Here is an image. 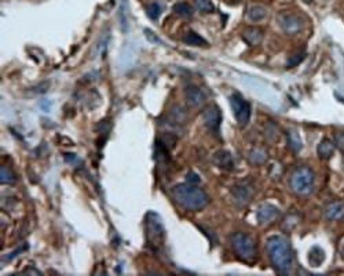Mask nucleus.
Returning <instances> with one entry per match:
<instances>
[{"instance_id": "f257e3e1", "label": "nucleus", "mask_w": 344, "mask_h": 276, "mask_svg": "<svg viewBox=\"0 0 344 276\" xmlns=\"http://www.w3.org/2000/svg\"><path fill=\"white\" fill-rule=\"evenodd\" d=\"M171 195L178 204L192 211L204 209L209 203V196L206 195V191L199 188L197 184H190V182L175 185L172 188Z\"/></svg>"}, {"instance_id": "f03ea898", "label": "nucleus", "mask_w": 344, "mask_h": 276, "mask_svg": "<svg viewBox=\"0 0 344 276\" xmlns=\"http://www.w3.org/2000/svg\"><path fill=\"white\" fill-rule=\"evenodd\" d=\"M266 249L270 257L273 267L279 274L291 272L293 265V254H292L289 243L281 236H270L266 242Z\"/></svg>"}, {"instance_id": "7ed1b4c3", "label": "nucleus", "mask_w": 344, "mask_h": 276, "mask_svg": "<svg viewBox=\"0 0 344 276\" xmlns=\"http://www.w3.org/2000/svg\"><path fill=\"white\" fill-rule=\"evenodd\" d=\"M145 231L147 244L153 249H159L163 246L164 237H166V231L161 224L160 217L156 213H149L145 218Z\"/></svg>"}, {"instance_id": "20e7f679", "label": "nucleus", "mask_w": 344, "mask_h": 276, "mask_svg": "<svg viewBox=\"0 0 344 276\" xmlns=\"http://www.w3.org/2000/svg\"><path fill=\"white\" fill-rule=\"evenodd\" d=\"M232 244L233 249L236 250V253H237V256L244 261H252L256 256L255 240L246 234H242V232L234 234L232 236Z\"/></svg>"}, {"instance_id": "39448f33", "label": "nucleus", "mask_w": 344, "mask_h": 276, "mask_svg": "<svg viewBox=\"0 0 344 276\" xmlns=\"http://www.w3.org/2000/svg\"><path fill=\"white\" fill-rule=\"evenodd\" d=\"M314 185V173L309 167H299L291 178L292 189L298 195H309Z\"/></svg>"}, {"instance_id": "423d86ee", "label": "nucleus", "mask_w": 344, "mask_h": 276, "mask_svg": "<svg viewBox=\"0 0 344 276\" xmlns=\"http://www.w3.org/2000/svg\"><path fill=\"white\" fill-rule=\"evenodd\" d=\"M230 105H232L233 114L236 116L240 126L241 127L246 126L249 121V118H251V105L245 101L242 95L239 93H234L230 97Z\"/></svg>"}, {"instance_id": "0eeeda50", "label": "nucleus", "mask_w": 344, "mask_h": 276, "mask_svg": "<svg viewBox=\"0 0 344 276\" xmlns=\"http://www.w3.org/2000/svg\"><path fill=\"white\" fill-rule=\"evenodd\" d=\"M278 24L288 35H296L303 28V21L296 14L285 13L278 15Z\"/></svg>"}, {"instance_id": "6e6552de", "label": "nucleus", "mask_w": 344, "mask_h": 276, "mask_svg": "<svg viewBox=\"0 0 344 276\" xmlns=\"http://www.w3.org/2000/svg\"><path fill=\"white\" fill-rule=\"evenodd\" d=\"M203 120H204V124L206 127L209 128V131H212L215 135L219 134L220 123H222V114L216 105H211L203 112Z\"/></svg>"}, {"instance_id": "1a4fd4ad", "label": "nucleus", "mask_w": 344, "mask_h": 276, "mask_svg": "<svg viewBox=\"0 0 344 276\" xmlns=\"http://www.w3.org/2000/svg\"><path fill=\"white\" fill-rule=\"evenodd\" d=\"M279 216V209L277 206H274L272 203H263L259 206L258 211H256V218H258L259 224L262 225H269L275 221Z\"/></svg>"}, {"instance_id": "9d476101", "label": "nucleus", "mask_w": 344, "mask_h": 276, "mask_svg": "<svg viewBox=\"0 0 344 276\" xmlns=\"http://www.w3.org/2000/svg\"><path fill=\"white\" fill-rule=\"evenodd\" d=\"M185 97L187 104L192 108H197L200 105H203L206 102V95L201 91V88L194 86V84H189L185 88Z\"/></svg>"}, {"instance_id": "9b49d317", "label": "nucleus", "mask_w": 344, "mask_h": 276, "mask_svg": "<svg viewBox=\"0 0 344 276\" xmlns=\"http://www.w3.org/2000/svg\"><path fill=\"white\" fill-rule=\"evenodd\" d=\"M232 192L234 202L240 204V206H244V204H246V203L251 200L252 188L248 187L246 184H237L236 187H233Z\"/></svg>"}, {"instance_id": "f8f14e48", "label": "nucleus", "mask_w": 344, "mask_h": 276, "mask_svg": "<svg viewBox=\"0 0 344 276\" xmlns=\"http://www.w3.org/2000/svg\"><path fill=\"white\" fill-rule=\"evenodd\" d=\"M242 39H244L249 46H258L263 39V31L260 28L251 27L244 29L242 32Z\"/></svg>"}, {"instance_id": "ddd939ff", "label": "nucleus", "mask_w": 344, "mask_h": 276, "mask_svg": "<svg viewBox=\"0 0 344 276\" xmlns=\"http://www.w3.org/2000/svg\"><path fill=\"white\" fill-rule=\"evenodd\" d=\"M325 217L331 221H338L344 217V204L340 202H333L326 206Z\"/></svg>"}, {"instance_id": "4468645a", "label": "nucleus", "mask_w": 344, "mask_h": 276, "mask_svg": "<svg viewBox=\"0 0 344 276\" xmlns=\"http://www.w3.org/2000/svg\"><path fill=\"white\" fill-rule=\"evenodd\" d=\"M213 163L218 166L219 168L223 170H232L233 168V159L232 155L226 151H219L213 156Z\"/></svg>"}, {"instance_id": "2eb2a0df", "label": "nucleus", "mask_w": 344, "mask_h": 276, "mask_svg": "<svg viewBox=\"0 0 344 276\" xmlns=\"http://www.w3.org/2000/svg\"><path fill=\"white\" fill-rule=\"evenodd\" d=\"M170 120L173 124H185L187 120V112L180 105H173L170 109Z\"/></svg>"}, {"instance_id": "dca6fc26", "label": "nucleus", "mask_w": 344, "mask_h": 276, "mask_svg": "<svg viewBox=\"0 0 344 276\" xmlns=\"http://www.w3.org/2000/svg\"><path fill=\"white\" fill-rule=\"evenodd\" d=\"M317 152L319 158L322 159H331L333 152H335V147H333V142L329 140V138H324L321 140V142L318 144Z\"/></svg>"}, {"instance_id": "f3484780", "label": "nucleus", "mask_w": 344, "mask_h": 276, "mask_svg": "<svg viewBox=\"0 0 344 276\" xmlns=\"http://www.w3.org/2000/svg\"><path fill=\"white\" fill-rule=\"evenodd\" d=\"M266 15H267V10L266 7L260 6V4H256V6H252L249 10H248V18L251 21H262L265 20Z\"/></svg>"}, {"instance_id": "a211bd4d", "label": "nucleus", "mask_w": 344, "mask_h": 276, "mask_svg": "<svg viewBox=\"0 0 344 276\" xmlns=\"http://www.w3.org/2000/svg\"><path fill=\"white\" fill-rule=\"evenodd\" d=\"M183 41L186 44H190V46H206L208 44L204 38H201L200 35H197L196 32H192V31L183 36Z\"/></svg>"}, {"instance_id": "6ab92c4d", "label": "nucleus", "mask_w": 344, "mask_h": 276, "mask_svg": "<svg viewBox=\"0 0 344 276\" xmlns=\"http://www.w3.org/2000/svg\"><path fill=\"white\" fill-rule=\"evenodd\" d=\"M325 260L324 250H321L319 247H312L310 250V256H309V261L312 267H319L322 261Z\"/></svg>"}, {"instance_id": "aec40b11", "label": "nucleus", "mask_w": 344, "mask_h": 276, "mask_svg": "<svg viewBox=\"0 0 344 276\" xmlns=\"http://www.w3.org/2000/svg\"><path fill=\"white\" fill-rule=\"evenodd\" d=\"M288 142H289V147H291V149L293 151V152H299L300 149H302V138H300V135L296 133V131H289L288 133Z\"/></svg>"}, {"instance_id": "412c9836", "label": "nucleus", "mask_w": 344, "mask_h": 276, "mask_svg": "<svg viewBox=\"0 0 344 276\" xmlns=\"http://www.w3.org/2000/svg\"><path fill=\"white\" fill-rule=\"evenodd\" d=\"M173 11L179 17H192L193 8L190 7V4H187L185 1H180V3H176L173 6Z\"/></svg>"}, {"instance_id": "4be33fe9", "label": "nucleus", "mask_w": 344, "mask_h": 276, "mask_svg": "<svg viewBox=\"0 0 344 276\" xmlns=\"http://www.w3.org/2000/svg\"><path fill=\"white\" fill-rule=\"evenodd\" d=\"M194 6L203 14H209L215 10V6L211 0H194Z\"/></svg>"}, {"instance_id": "5701e85b", "label": "nucleus", "mask_w": 344, "mask_h": 276, "mask_svg": "<svg viewBox=\"0 0 344 276\" xmlns=\"http://www.w3.org/2000/svg\"><path fill=\"white\" fill-rule=\"evenodd\" d=\"M15 181V175L14 173L7 167V166H1L0 168V182L1 184H13Z\"/></svg>"}, {"instance_id": "b1692460", "label": "nucleus", "mask_w": 344, "mask_h": 276, "mask_svg": "<svg viewBox=\"0 0 344 276\" xmlns=\"http://www.w3.org/2000/svg\"><path fill=\"white\" fill-rule=\"evenodd\" d=\"M146 14L149 18L152 20H159V17L161 15V6L159 3H150L146 6Z\"/></svg>"}, {"instance_id": "393cba45", "label": "nucleus", "mask_w": 344, "mask_h": 276, "mask_svg": "<svg viewBox=\"0 0 344 276\" xmlns=\"http://www.w3.org/2000/svg\"><path fill=\"white\" fill-rule=\"evenodd\" d=\"M266 159V152L262 151V149H253L251 154H249V160H251L253 164H260V163L265 162Z\"/></svg>"}, {"instance_id": "a878e982", "label": "nucleus", "mask_w": 344, "mask_h": 276, "mask_svg": "<svg viewBox=\"0 0 344 276\" xmlns=\"http://www.w3.org/2000/svg\"><path fill=\"white\" fill-rule=\"evenodd\" d=\"M127 7H128V3L127 0H123L121 1V7H120V21H121V27L124 31L128 29V20H127Z\"/></svg>"}, {"instance_id": "bb28decb", "label": "nucleus", "mask_w": 344, "mask_h": 276, "mask_svg": "<svg viewBox=\"0 0 344 276\" xmlns=\"http://www.w3.org/2000/svg\"><path fill=\"white\" fill-rule=\"evenodd\" d=\"M303 58H305V53H299V54H295L292 55L291 58H289V61H288V67H296L299 62H302L303 61Z\"/></svg>"}, {"instance_id": "cd10ccee", "label": "nucleus", "mask_w": 344, "mask_h": 276, "mask_svg": "<svg viewBox=\"0 0 344 276\" xmlns=\"http://www.w3.org/2000/svg\"><path fill=\"white\" fill-rule=\"evenodd\" d=\"M335 142H336L338 148L344 154V133L343 131L336 133V135H335Z\"/></svg>"}, {"instance_id": "c85d7f7f", "label": "nucleus", "mask_w": 344, "mask_h": 276, "mask_svg": "<svg viewBox=\"0 0 344 276\" xmlns=\"http://www.w3.org/2000/svg\"><path fill=\"white\" fill-rule=\"evenodd\" d=\"M28 249V244H25V246H22V247H20L18 250H15V251H13V253H10L8 256L4 257V261H10V260H13V258H15V257L18 256L20 253H22V251H25V250Z\"/></svg>"}, {"instance_id": "c756f323", "label": "nucleus", "mask_w": 344, "mask_h": 276, "mask_svg": "<svg viewBox=\"0 0 344 276\" xmlns=\"http://www.w3.org/2000/svg\"><path fill=\"white\" fill-rule=\"evenodd\" d=\"M145 36L150 41H153V43H156V44H157V43H161V40H160V39H159V38H157V36H156V35L153 34L150 29H145Z\"/></svg>"}, {"instance_id": "7c9ffc66", "label": "nucleus", "mask_w": 344, "mask_h": 276, "mask_svg": "<svg viewBox=\"0 0 344 276\" xmlns=\"http://www.w3.org/2000/svg\"><path fill=\"white\" fill-rule=\"evenodd\" d=\"M187 182H190V184H199V175L196 174V173H189V174H187Z\"/></svg>"}, {"instance_id": "2f4dec72", "label": "nucleus", "mask_w": 344, "mask_h": 276, "mask_svg": "<svg viewBox=\"0 0 344 276\" xmlns=\"http://www.w3.org/2000/svg\"><path fill=\"white\" fill-rule=\"evenodd\" d=\"M342 257H343V260H344V246H343V249H342Z\"/></svg>"}, {"instance_id": "473e14b6", "label": "nucleus", "mask_w": 344, "mask_h": 276, "mask_svg": "<svg viewBox=\"0 0 344 276\" xmlns=\"http://www.w3.org/2000/svg\"><path fill=\"white\" fill-rule=\"evenodd\" d=\"M303 1H306V3H311L312 0H303Z\"/></svg>"}]
</instances>
